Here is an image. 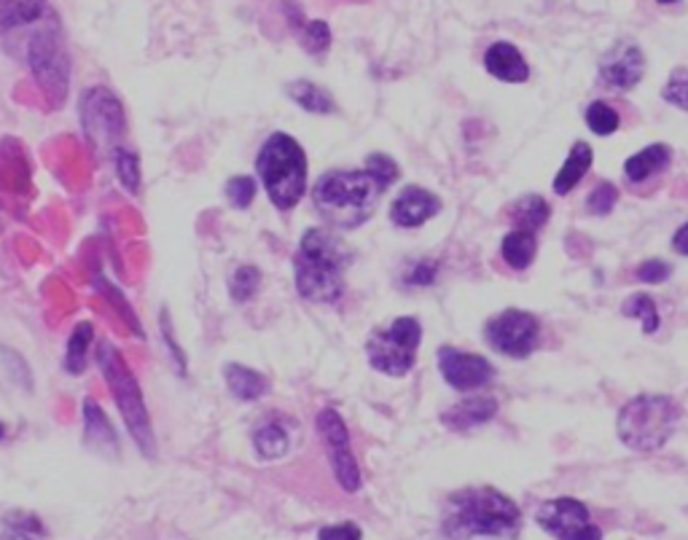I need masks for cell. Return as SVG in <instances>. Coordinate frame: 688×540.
<instances>
[{
	"mask_svg": "<svg viewBox=\"0 0 688 540\" xmlns=\"http://www.w3.org/2000/svg\"><path fill=\"white\" fill-rule=\"evenodd\" d=\"M223 379H226V388L232 390L234 398L239 401H258L269 393V377L256 369H248V366L229 364L223 369Z\"/></svg>",
	"mask_w": 688,
	"mask_h": 540,
	"instance_id": "obj_18",
	"label": "cell"
},
{
	"mask_svg": "<svg viewBox=\"0 0 688 540\" xmlns=\"http://www.w3.org/2000/svg\"><path fill=\"white\" fill-rule=\"evenodd\" d=\"M116 170H119V181L127 188L130 194H137L140 188V162L132 151H116Z\"/></svg>",
	"mask_w": 688,
	"mask_h": 540,
	"instance_id": "obj_35",
	"label": "cell"
},
{
	"mask_svg": "<svg viewBox=\"0 0 688 540\" xmlns=\"http://www.w3.org/2000/svg\"><path fill=\"white\" fill-rule=\"evenodd\" d=\"M9 530L14 540H41L44 527L38 521V516H25V519H11L9 516Z\"/></svg>",
	"mask_w": 688,
	"mask_h": 540,
	"instance_id": "obj_37",
	"label": "cell"
},
{
	"mask_svg": "<svg viewBox=\"0 0 688 540\" xmlns=\"http://www.w3.org/2000/svg\"><path fill=\"white\" fill-rule=\"evenodd\" d=\"M288 95L307 113H334L336 108L334 97L312 82H294L288 86Z\"/></svg>",
	"mask_w": 688,
	"mask_h": 540,
	"instance_id": "obj_23",
	"label": "cell"
},
{
	"mask_svg": "<svg viewBox=\"0 0 688 540\" xmlns=\"http://www.w3.org/2000/svg\"><path fill=\"white\" fill-rule=\"evenodd\" d=\"M254 446L263 459H280V457L288 455L291 435L285 433L283 425L267 422V425H261V428H256Z\"/></svg>",
	"mask_w": 688,
	"mask_h": 540,
	"instance_id": "obj_24",
	"label": "cell"
},
{
	"mask_svg": "<svg viewBox=\"0 0 688 540\" xmlns=\"http://www.w3.org/2000/svg\"><path fill=\"white\" fill-rule=\"evenodd\" d=\"M587 124L594 135L607 137L618 130V113L607 102H592L587 111Z\"/></svg>",
	"mask_w": 688,
	"mask_h": 540,
	"instance_id": "obj_31",
	"label": "cell"
},
{
	"mask_svg": "<svg viewBox=\"0 0 688 540\" xmlns=\"http://www.w3.org/2000/svg\"><path fill=\"white\" fill-rule=\"evenodd\" d=\"M667 164H669V148L662 146V143H653V146L643 148V151H638L635 157H629L627 162H624V175H627L632 183H640V181H646V177L659 175V172H662Z\"/></svg>",
	"mask_w": 688,
	"mask_h": 540,
	"instance_id": "obj_20",
	"label": "cell"
},
{
	"mask_svg": "<svg viewBox=\"0 0 688 540\" xmlns=\"http://www.w3.org/2000/svg\"><path fill=\"white\" fill-rule=\"evenodd\" d=\"M536 250H538L536 232H525V229H514V232H508L501 248L503 261H506L512 269H516V272L530 267L532 258H536Z\"/></svg>",
	"mask_w": 688,
	"mask_h": 540,
	"instance_id": "obj_22",
	"label": "cell"
},
{
	"mask_svg": "<svg viewBox=\"0 0 688 540\" xmlns=\"http://www.w3.org/2000/svg\"><path fill=\"white\" fill-rule=\"evenodd\" d=\"M318 540H364V532L355 521H342V525H329L318 532Z\"/></svg>",
	"mask_w": 688,
	"mask_h": 540,
	"instance_id": "obj_40",
	"label": "cell"
},
{
	"mask_svg": "<svg viewBox=\"0 0 688 540\" xmlns=\"http://www.w3.org/2000/svg\"><path fill=\"white\" fill-rule=\"evenodd\" d=\"M84 412H86V433H89V439L95 441L97 450H102V446H111V450H116V435H113V428L111 422H108L106 415H102L100 406L95 404V401H84Z\"/></svg>",
	"mask_w": 688,
	"mask_h": 540,
	"instance_id": "obj_27",
	"label": "cell"
},
{
	"mask_svg": "<svg viewBox=\"0 0 688 540\" xmlns=\"http://www.w3.org/2000/svg\"><path fill=\"white\" fill-rule=\"evenodd\" d=\"M353 253L331 229H307L294 258L296 289L307 302L336 304Z\"/></svg>",
	"mask_w": 688,
	"mask_h": 540,
	"instance_id": "obj_2",
	"label": "cell"
},
{
	"mask_svg": "<svg viewBox=\"0 0 688 540\" xmlns=\"http://www.w3.org/2000/svg\"><path fill=\"white\" fill-rule=\"evenodd\" d=\"M589 167H592V146H589V143H576V146L570 148V154H567V162L562 164L557 177H554V192H557L560 197L570 194L573 188L581 183V177L587 175Z\"/></svg>",
	"mask_w": 688,
	"mask_h": 540,
	"instance_id": "obj_19",
	"label": "cell"
},
{
	"mask_svg": "<svg viewBox=\"0 0 688 540\" xmlns=\"http://www.w3.org/2000/svg\"><path fill=\"white\" fill-rule=\"evenodd\" d=\"M662 97L669 102V106H678V108H684V111H688V71L678 68V71L669 76V82L664 84Z\"/></svg>",
	"mask_w": 688,
	"mask_h": 540,
	"instance_id": "obj_36",
	"label": "cell"
},
{
	"mask_svg": "<svg viewBox=\"0 0 688 540\" xmlns=\"http://www.w3.org/2000/svg\"><path fill=\"white\" fill-rule=\"evenodd\" d=\"M538 525L554 540H602L587 505L576 498H554L538 508Z\"/></svg>",
	"mask_w": 688,
	"mask_h": 540,
	"instance_id": "obj_10",
	"label": "cell"
},
{
	"mask_svg": "<svg viewBox=\"0 0 688 540\" xmlns=\"http://www.w3.org/2000/svg\"><path fill=\"white\" fill-rule=\"evenodd\" d=\"M673 248L680 253V256H688V223H684V226L675 232L673 237Z\"/></svg>",
	"mask_w": 688,
	"mask_h": 540,
	"instance_id": "obj_41",
	"label": "cell"
},
{
	"mask_svg": "<svg viewBox=\"0 0 688 540\" xmlns=\"http://www.w3.org/2000/svg\"><path fill=\"white\" fill-rule=\"evenodd\" d=\"M439 369L444 382L450 388L468 393V390H481L492 382L495 369L487 358L474 353H460L455 347H441L439 349Z\"/></svg>",
	"mask_w": 688,
	"mask_h": 540,
	"instance_id": "obj_13",
	"label": "cell"
},
{
	"mask_svg": "<svg viewBox=\"0 0 688 540\" xmlns=\"http://www.w3.org/2000/svg\"><path fill=\"white\" fill-rule=\"evenodd\" d=\"M27 60H30L33 76L41 84L51 106L60 108L67 97V86H71V60H67L60 36L54 30L36 33L30 49H27Z\"/></svg>",
	"mask_w": 688,
	"mask_h": 540,
	"instance_id": "obj_8",
	"label": "cell"
},
{
	"mask_svg": "<svg viewBox=\"0 0 688 540\" xmlns=\"http://www.w3.org/2000/svg\"><path fill=\"white\" fill-rule=\"evenodd\" d=\"M538 326L536 315L525 309H506L497 318H492L484 329V339L495 353L506 358H527L538 347Z\"/></svg>",
	"mask_w": 688,
	"mask_h": 540,
	"instance_id": "obj_9",
	"label": "cell"
},
{
	"mask_svg": "<svg viewBox=\"0 0 688 540\" xmlns=\"http://www.w3.org/2000/svg\"><path fill=\"white\" fill-rule=\"evenodd\" d=\"M258 285H261V272H258V267H254V263H245V267H239L232 274L229 293H232L234 302H248L258 291Z\"/></svg>",
	"mask_w": 688,
	"mask_h": 540,
	"instance_id": "obj_29",
	"label": "cell"
},
{
	"mask_svg": "<svg viewBox=\"0 0 688 540\" xmlns=\"http://www.w3.org/2000/svg\"><path fill=\"white\" fill-rule=\"evenodd\" d=\"M385 188L374 181L369 170L325 172L315 183L312 202L320 218L336 229H358L374 216L380 194Z\"/></svg>",
	"mask_w": 688,
	"mask_h": 540,
	"instance_id": "obj_3",
	"label": "cell"
},
{
	"mask_svg": "<svg viewBox=\"0 0 688 540\" xmlns=\"http://www.w3.org/2000/svg\"><path fill=\"white\" fill-rule=\"evenodd\" d=\"M435 272H439V263L430 261V258H422V261H417L406 272V285H430L435 280Z\"/></svg>",
	"mask_w": 688,
	"mask_h": 540,
	"instance_id": "obj_39",
	"label": "cell"
},
{
	"mask_svg": "<svg viewBox=\"0 0 688 540\" xmlns=\"http://www.w3.org/2000/svg\"><path fill=\"white\" fill-rule=\"evenodd\" d=\"M441 212V199L435 194H430L428 188L420 186H406L398 197L390 205V221L395 226L404 229H417L422 223H428L430 218Z\"/></svg>",
	"mask_w": 688,
	"mask_h": 540,
	"instance_id": "obj_15",
	"label": "cell"
},
{
	"mask_svg": "<svg viewBox=\"0 0 688 540\" xmlns=\"http://www.w3.org/2000/svg\"><path fill=\"white\" fill-rule=\"evenodd\" d=\"M659 3H675V0H659Z\"/></svg>",
	"mask_w": 688,
	"mask_h": 540,
	"instance_id": "obj_42",
	"label": "cell"
},
{
	"mask_svg": "<svg viewBox=\"0 0 688 540\" xmlns=\"http://www.w3.org/2000/svg\"><path fill=\"white\" fill-rule=\"evenodd\" d=\"M364 170H369L371 175H374V181L380 183V186L385 188V192H388L390 186H393L395 181H398V172H401L398 164H395L393 159L388 157V154H371V157L366 159Z\"/></svg>",
	"mask_w": 688,
	"mask_h": 540,
	"instance_id": "obj_32",
	"label": "cell"
},
{
	"mask_svg": "<svg viewBox=\"0 0 688 540\" xmlns=\"http://www.w3.org/2000/svg\"><path fill=\"white\" fill-rule=\"evenodd\" d=\"M49 0H0V36L20 25L41 20Z\"/></svg>",
	"mask_w": 688,
	"mask_h": 540,
	"instance_id": "obj_21",
	"label": "cell"
},
{
	"mask_svg": "<svg viewBox=\"0 0 688 540\" xmlns=\"http://www.w3.org/2000/svg\"><path fill=\"white\" fill-rule=\"evenodd\" d=\"M256 172L278 210H291L307 192V157L304 148L285 132H274L261 146Z\"/></svg>",
	"mask_w": 688,
	"mask_h": 540,
	"instance_id": "obj_4",
	"label": "cell"
},
{
	"mask_svg": "<svg viewBox=\"0 0 688 540\" xmlns=\"http://www.w3.org/2000/svg\"><path fill=\"white\" fill-rule=\"evenodd\" d=\"M226 197L237 210L250 208V202H254L256 197V181L250 175H234L232 181L226 183Z\"/></svg>",
	"mask_w": 688,
	"mask_h": 540,
	"instance_id": "obj_33",
	"label": "cell"
},
{
	"mask_svg": "<svg viewBox=\"0 0 688 540\" xmlns=\"http://www.w3.org/2000/svg\"><path fill=\"white\" fill-rule=\"evenodd\" d=\"M97 366H100L102 377H106L108 388H111L113 401H116L124 425H127L135 444L140 446L143 455L153 457L157 455V435H153L151 417H148L140 384H137L135 375L130 371L127 360L119 355V349L113 344L100 342V347H97Z\"/></svg>",
	"mask_w": 688,
	"mask_h": 540,
	"instance_id": "obj_5",
	"label": "cell"
},
{
	"mask_svg": "<svg viewBox=\"0 0 688 540\" xmlns=\"http://www.w3.org/2000/svg\"><path fill=\"white\" fill-rule=\"evenodd\" d=\"M495 415H497L495 398H490V395H474V398H466V401H460V404L452 406V409H446L444 417H441V422H444L446 428L457 430V433H466V430L487 422V419H492Z\"/></svg>",
	"mask_w": 688,
	"mask_h": 540,
	"instance_id": "obj_17",
	"label": "cell"
},
{
	"mask_svg": "<svg viewBox=\"0 0 688 540\" xmlns=\"http://www.w3.org/2000/svg\"><path fill=\"white\" fill-rule=\"evenodd\" d=\"M82 124L95 146H113L124 135L122 102L106 86H91L82 97Z\"/></svg>",
	"mask_w": 688,
	"mask_h": 540,
	"instance_id": "obj_11",
	"label": "cell"
},
{
	"mask_svg": "<svg viewBox=\"0 0 688 540\" xmlns=\"http://www.w3.org/2000/svg\"><path fill=\"white\" fill-rule=\"evenodd\" d=\"M618 202V192L613 183L602 181L594 186V192L587 197V210L592 212V216H607L613 208H616Z\"/></svg>",
	"mask_w": 688,
	"mask_h": 540,
	"instance_id": "obj_34",
	"label": "cell"
},
{
	"mask_svg": "<svg viewBox=\"0 0 688 540\" xmlns=\"http://www.w3.org/2000/svg\"><path fill=\"white\" fill-rule=\"evenodd\" d=\"M91 342H95V331H91V326L78 323L71 333V342H67V355H65V366L71 375H82L84 371Z\"/></svg>",
	"mask_w": 688,
	"mask_h": 540,
	"instance_id": "obj_26",
	"label": "cell"
},
{
	"mask_svg": "<svg viewBox=\"0 0 688 540\" xmlns=\"http://www.w3.org/2000/svg\"><path fill=\"white\" fill-rule=\"evenodd\" d=\"M521 511L495 487H466L450 495L441 516V532L450 540H516Z\"/></svg>",
	"mask_w": 688,
	"mask_h": 540,
	"instance_id": "obj_1",
	"label": "cell"
},
{
	"mask_svg": "<svg viewBox=\"0 0 688 540\" xmlns=\"http://www.w3.org/2000/svg\"><path fill=\"white\" fill-rule=\"evenodd\" d=\"M680 406L667 395H638L618 415V439L635 452H656L673 439Z\"/></svg>",
	"mask_w": 688,
	"mask_h": 540,
	"instance_id": "obj_6",
	"label": "cell"
},
{
	"mask_svg": "<svg viewBox=\"0 0 688 540\" xmlns=\"http://www.w3.org/2000/svg\"><path fill=\"white\" fill-rule=\"evenodd\" d=\"M549 216H552V210H549L546 199L536 197V194H527V197H521L519 202L512 208L514 226L525 229V232H536V229H541L543 223L549 221Z\"/></svg>",
	"mask_w": 688,
	"mask_h": 540,
	"instance_id": "obj_25",
	"label": "cell"
},
{
	"mask_svg": "<svg viewBox=\"0 0 688 540\" xmlns=\"http://www.w3.org/2000/svg\"><path fill=\"white\" fill-rule=\"evenodd\" d=\"M646 73V57L635 44H616L600 62V82L613 91H629Z\"/></svg>",
	"mask_w": 688,
	"mask_h": 540,
	"instance_id": "obj_14",
	"label": "cell"
},
{
	"mask_svg": "<svg viewBox=\"0 0 688 540\" xmlns=\"http://www.w3.org/2000/svg\"><path fill=\"white\" fill-rule=\"evenodd\" d=\"M422 326L417 318H395L388 329L374 331L366 342L371 369L388 377H406L417 364Z\"/></svg>",
	"mask_w": 688,
	"mask_h": 540,
	"instance_id": "obj_7",
	"label": "cell"
},
{
	"mask_svg": "<svg viewBox=\"0 0 688 540\" xmlns=\"http://www.w3.org/2000/svg\"><path fill=\"white\" fill-rule=\"evenodd\" d=\"M318 433L323 439L325 452H329L331 468H334L336 481L342 484L344 492L360 490V468L358 459L353 455V441H349L347 425L336 409H323L318 415Z\"/></svg>",
	"mask_w": 688,
	"mask_h": 540,
	"instance_id": "obj_12",
	"label": "cell"
},
{
	"mask_svg": "<svg viewBox=\"0 0 688 540\" xmlns=\"http://www.w3.org/2000/svg\"><path fill=\"white\" fill-rule=\"evenodd\" d=\"M669 274H673V267H669V263H664V261H656V258H653V261L640 263V267H638V280H643V283H651V285L664 283V280H667Z\"/></svg>",
	"mask_w": 688,
	"mask_h": 540,
	"instance_id": "obj_38",
	"label": "cell"
},
{
	"mask_svg": "<svg viewBox=\"0 0 688 540\" xmlns=\"http://www.w3.org/2000/svg\"><path fill=\"white\" fill-rule=\"evenodd\" d=\"M484 68L495 78L508 84H521L530 78V68H527L525 57L519 54V49L506 41H497L487 49L484 54Z\"/></svg>",
	"mask_w": 688,
	"mask_h": 540,
	"instance_id": "obj_16",
	"label": "cell"
},
{
	"mask_svg": "<svg viewBox=\"0 0 688 540\" xmlns=\"http://www.w3.org/2000/svg\"><path fill=\"white\" fill-rule=\"evenodd\" d=\"M624 315L627 318H638L643 323L646 333H653L659 329V312H656V304H653L651 296L646 293H635L624 302Z\"/></svg>",
	"mask_w": 688,
	"mask_h": 540,
	"instance_id": "obj_28",
	"label": "cell"
},
{
	"mask_svg": "<svg viewBox=\"0 0 688 540\" xmlns=\"http://www.w3.org/2000/svg\"><path fill=\"white\" fill-rule=\"evenodd\" d=\"M299 38H302V46L309 51V54H323V51H329V46H331V30L323 20L304 22Z\"/></svg>",
	"mask_w": 688,
	"mask_h": 540,
	"instance_id": "obj_30",
	"label": "cell"
}]
</instances>
